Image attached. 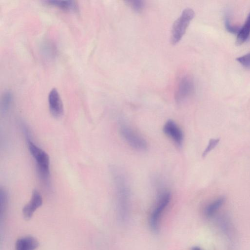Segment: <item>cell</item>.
Instances as JSON below:
<instances>
[{"label": "cell", "instance_id": "obj_1", "mask_svg": "<svg viewBox=\"0 0 250 250\" xmlns=\"http://www.w3.org/2000/svg\"><path fill=\"white\" fill-rule=\"evenodd\" d=\"M115 188L118 216L122 223L126 222L130 209V191L126 177L124 172L117 167L112 169Z\"/></svg>", "mask_w": 250, "mask_h": 250}, {"label": "cell", "instance_id": "obj_2", "mask_svg": "<svg viewBox=\"0 0 250 250\" xmlns=\"http://www.w3.org/2000/svg\"><path fill=\"white\" fill-rule=\"evenodd\" d=\"M25 136L29 151L35 160L40 179L48 185L50 182V159L48 154L31 140L27 127L22 130Z\"/></svg>", "mask_w": 250, "mask_h": 250}, {"label": "cell", "instance_id": "obj_3", "mask_svg": "<svg viewBox=\"0 0 250 250\" xmlns=\"http://www.w3.org/2000/svg\"><path fill=\"white\" fill-rule=\"evenodd\" d=\"M171 200V193L166 188L159 189L156 201L148 219V223L151 230L157 232L160 226L162 216L168 206Z\"/></svg>", "mask_w": 250, "mask_h": 250}, {"label": "cell", "instance_id": "obj_4", "mask_svg": "<svg viewBox=\"0 0 250 250\" xmlns=\"http://www.w3.org/2000/svg\"><path fill=\"white\" fill-rule=\"evenodd\" d=\"M194 15V12L192 9L186 8L183 11L180 16L174 21L171 34L172 44H175L181 40Z\"/></svg>", "mask_w": 250, "mask_h": 250}, {"label": "cell", "instance_id": "obj_5", "mask_svg": "<svg viewBox=\"0 0 250 250\" xmlns=\"http://www.w3.org/2000/svg\"><path fill=\"white\" fill-rule=\"evenodd\" d=\"M119 132L124 140L133 148L143 151L147 145L145 139L124 122L119 123Z\"/></svg>", "mask_w": 250, "mask_h": 250}, {"label": "cell", "instance_id": "obj_6", "mask_svg": "<svg viewBox=\"0 0 250 250\" xmlns=\"http://www.w3.org/2000/svg\"><path fill=\"white\" fill-rule=\"evenodd\" d=\"M194 85L192 79L188 76L181 78L175 94V100L180 103L190 96L194 90Z\"/></svg>", "mask_w": 250, "mask_h": 250}, {"label": "cell", "instance_id": "obj_7", "mask_svg": "<svg viewBox=\"0 0 250 250\" xmlns=\"http://www.w3.org/2000/svg\"><path fill=\"white\" fill-rule=\"evenodd\" d=\"M163 131L178 146L182 145L184 140L183 131L174 121L167 120L163 126Z\"/></svg>", "mask_w": 250, "mask_h": 250}, {"label": "cell", "instance_id": "obj_8", "mask_svg": "<svg viewBox=\"0 0 250 250\" xmlns=\"http://www.w3.org/2000/svg\"><path fill=\"white\" fill-rule=\"evenodd\" d=\"M48 102L50 112L54 117L58 118L63 115V103L59 93L56 88H53L50 91Z\"/></svg>", "mask_w": 250, "mask_h": 250}, {"label": "cell", "instance_id": "obj_9", "mask_svg": "<svg viewBox=\"0 0 250 250\" xmlns=\"http://www.w3.org/2000/svg\"><path fill=\"white\" fill-rule=\"evenodd\" d=\"M42 204V195L37 190L34 189L32 192L30 200L22 208V212L24 218L26 219H30Z\"/></svg>", "mask_w": 250, "mask_h": 250}, {"label": "cell", "instance_id": "obj_10", "mask_svg": "<svg viewBox=\"0 0 250 250\" xmlns=\"http://www.w3.org/2000/svg\"><path fill=\"white\" fill-rule=\"evenodd\" d=\"M39 245V242L35 237L31 236H23L17 240L15 250H35Z\"/></svg>", "mask_w": 250, "mask_h": 250}, {"label": "cell", "instance_id": "obj_11", "mask_svg": "<svg viewBox=\"0 0 250 250\" xmlns=\"http://www.w3.org/2000/svg\"><path fill=\"white\" fill-rule=\"evenodd\" d=\"M225 202V198L219 197L209 203L205 207L204 214L208 218L212 217L223 206Z\"/></svg>", "mask_w": 250, "mask_h": 250}, {"label": "cell", "instance_id": "obj_12", "mask_svg": "<svg viewBox=\"0 0 250 250\" xmlns=\"http://www.w3.org/2000/svg\"><path fill=\"white\" fill-rule=\"evenodd\" d=\"M44 2L65 10L77 11L78 9L77 4L74 0H49Z\"/></svg>", "mask_w": 250, "mask_h": 250}, {"label": "cell", "instance_id": "obj_13", "mask_svg": "<svg viewBox=\"0 0 250 250\" xmlns=\"http://www.w3.org/2000/svg\"><path fill=\"white\" fill-rule=\"evenodd\" d=\"M250 37V12L237 35V43L241 44L246 42Z\"/></svg>", "mask_w": 250, "mask_h": 250}, {"label": "cell", "instance_id": "obj_14", "mask_svg": "<svg viewBox=\"0 0 250 250\" xmlns=\"http://www.w3.org/2000/svg\"><path fill=\"white\" fill-rule=\"evenodd\" d=\"M13 100V96L9 91H5L2 95L0 100V112L5 115L9 110Z\"/></svg>", "mask_w": 250, "mask_h": 250}, {"label": "cell", "instance_id": "obj_15", "mask_svg": "<svg viewBox=\"0 0 250 250\" xmlns=\"http://www.w3.org/2000/svg\"><path fill=\"white\" fill-rule=\"evenodd\" d=\"M126 2L132 9L137 12H141L145 6L144 1L141 0L126 1Z\"/></svg>", "mask_w": 250, "mask_h": 250}, {"label": "cell", "instance_id": "obj_16", "mask_svg": "<svg viewBox=\"0 0 250 250\" xmlns=\"http://www.w3.org/2000/svg\"><path fill=\"white\" fill-rule=\"evenodd\" d=\"M220 141V139H210L208 142V145L202 153L203 157H206L208 154L210 152L218 145Z\"/></svg>", "mask_w": 250, "mask_h": 250}, {"label": "cell", "instance_id": "obj_17", "mask_svg": "<svg viewBox=\"0 0 250 250\" xmlns=\"http://www.w3.org/2000/svg\"><path fill=\"white\" fill-rule=\"evenodd\" d=\"M225 25L226 29L228 32L237 34L238 33L240 27L236 26L232 24L230 21V19L229 17H227L225 20Z\"/></svg>", "mask_w": 250, "mask_h": 250}, {"label": "cell", "instance_id": "obj_18", "mask_svg": "<svg viewBox=\"0 0 250 250\" xmlns=\"http://www.w3.org/2000/svg\"><path fill=\"white\" fill-rule=\"evenodd\" d=\"M236 60L243 66L250 68V52L237 58Z\"/></svg>", "mask_w": 250, "mask_h": 250}, {"label": "cell", "instance_id": "obj_19", "mask_svg": "<svg viewBox=\"0 0 250 250\" xmlns=\"http://www.w3.org/2000/svg\"><path fill=\"white\" fill-rule=\"evenodd\" d=\"M191 250H202L198 247H194L192 248Z\"/></svg>", "mask_w": 250, "mask_h": 250}]
</instances>
